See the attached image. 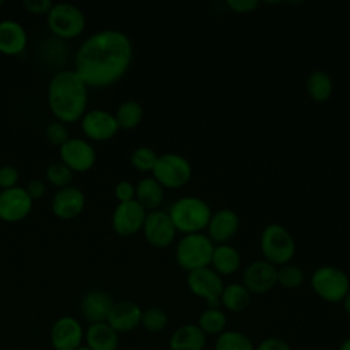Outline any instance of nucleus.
I'll use <instances>...</instances> for the list:
<instances>
[{
	"mask_svg": "<svg viewBox=\"0 0 350 350\" xmlns=\"http://www.w3.org/2000/svg\"><path fill=\"white\" fill-rule=\"evenodd\" d=\"M242 284L250 294H264L278 284V268L267 260H254L243 271Z\"/></svg>",
	"mask_w": 350,
	"mask_h": 350,
	"instance_id": "ddd939ff",
	"label": "nucleus"
},
{
	"mask_svg": "<svg viewBox=\"0 0 350 350\" xmlns=\"http://www.w3.org/2000/svg\"><path fill=\"white\" fill-rule=\"evenodd\" d=\"M83 342L90 350H118L119 334L107 321L94 323L85 331Z\"/></svg>",
	"mask_w": 350,
	"mask_h": 350,
	"instance_id": "4be33fe9",
	"label": "nucleus"
},
{
	"mask_svg": "<svg viewBox=\"0 0 350 350\" xmlns=\"http://www.w3.org/2000/svg\"><path fill=\"white\" fill-rule=\"evenodd\" d=\"M23 5L30 14L46 15L51 11L53 3L51 0H25Z\"/></svg>",
	"mask_w": 350,
	"mask_h": 350,
	"instance_id": "4c0bfd02",
	"label": "nucleus"
},
{
	"mask_svg": "<svg viewBox=\"0 0 350 350\" xmlns=\"http://www.w3.org/2000/svg\"><path fill=\"white\" fill-rule=\"evenodd\" d=\"M186 283L196 297L205 299L208 308L220 306V295L224 288V282L221 275H219L212 267L189 272Z\"/></svg>",
	"mask_w": 350,
	"mask_h": 350,
	"instance_id": "1a4fd4ad",
	"label": "nucleus"
},
{
	"mask_svg": "<svg viewBox=\"0 0 350 350\" xmlns=\"http://www.w3.org/2000/svg\"><path fill=\"white\" fill-rule=\"evenodd\" d=\"M45 135L48 138V141L52 145H57L59 148L70 138L68 135V129L66 126V123L60 122V120H53L51 122L46 129H45Z\"/></svg>",
	"mask_w": 350,
	"mask_h": 350,
	"instance_id": "f704fd0d",
	"label": "nucleus"
},
{
	"mask_svg": "<svg viewBox=\"0 0 350 350\" xmlns=\"http://www.w3.org/2000/svg\"><path fill=\"white\" fill-rule=\"evenodd\" d=\"M239 228V216L230 208H221L212 213L206 226L208 237L215 243H226Z\"/></svg>",
	"mask_w": 350,
	"mask_h": 350,
	"instance_id": "6ab92c4d",
	"label": "nucleus"
},
{
	"mask_svg": "<svg viewBox=\"0 0 350 350\" xmlns=\"http://www.w3.org/2000/svg\"><path fill=\"white\" fill-rule=\"evenodd\" d=\"M334 90L331 75L324 70H313L306 78V92L312 100L321 103L329 98Z\"/></svg>",
	"mask_w": 350,
	"mask_h": 350,
	"instance_id": "bb28decb",
	"label": "nucleus"
},
{
	"mask_svg": "<svg viewBox=\"0 0 350 350\" xmlns=\"http://www.w3.org/2000/svg\"><path fill=\"white\" fill-rule=\"evenodd\" d=\"M343 308H345V312L350 316V291L347 293V295L343 298Z\"/></svg>",
	"mask_w": 350,
	"mask_h": 350,
	"instance_id": "79ce46f5",
	"label": "nucleus"
},
{
	"mask_svg": "<svg viewBox=\"0 0 350 350\" xmlns=\"http://www.w3.org/2000/svg\"><path fill=\"white\" fill-rule=\"evenodd\" d=\"M77 350H90V349H89L86 345H82V346H81V347H78Z\"/></svg>",
	"mask_w": 350,
	"mask_h": 350,
	"instance_id": "c03bdc74",
	"label": "nucleus"
},
{
	"mask_svg": "<svg viewBox=\"0 0 350 350\" xmlns=\"http://www.w3.org/2000/svg\"><path fill=\"white\" fill-rule=\"evenodd\" d=\"M159 154L149 146H138L130 154V161L139 171H152Z\"/></svg>",
	"mask_w": 350,
	"mask_h": 350,
	"instance_id": "72a5a7b5",
	"label": "nucleus"
},
{
	"mask_svg": "<svg viewBox=\"0 0 350 350\" xmlns=\"http://www.w3.org/2000/svg\"><path fill=\"white\" fill-rule=\"evenodd\" d=\"M88 86L74 70L56 72L48 85V105L55 118L74 123L86 112Z\"/></svg>",
	"mask_w": 350,
	"mask_h": 350,
	"instance_id": "f03ea898",
	"label": "nucleus"
},
{
	"mask_svg": "<svg viewBox=\"0 0 350 350\" xmlns=\"http://www.w3.org/2000/svg\"><path fill=\"white\" fill-rule=\"evenodd\" d=\"M226 4L237 12H250L253 11L256 7H258V1L257 0H227Z\"/></svg>",
	"mask_w": 350,
	"mask_h": 350,
	"instance_id": "ea45409f",
	"label": "nucleus"
},
{
	"mask_svg": "<svg viewBox=\"0 0 350 350\" xmlns=\"http://www.w3.org/2000/svg\"><path fill=\"white\" fill-rule=\"evenodd\" d=\"M206 335L197 324H183L178 327L170 338V350H204Z\"/></svg>",
	"mask_w": 350,
	"mask_h": 350,
	"instance_id": "5701e85b",
	"label": "nucleus"
},
{
	"mask_svg": "<svg viewBox=\"0 0 350 350\" xmlns=\"http://www.w3.org/2000/svg\"><path fill=\"white\" fill-rule=\"evenodd\" d=\"M168 324L167 313L159 306H150L142 310L141 325L149 332H160Z\"/></svg>",
	"mask_w": 350,
	"mask_h": 350,
	"instance_id": "2f4dec72",
	"label": "nucleus"
},
{
	"mask_svg": "<svg viewBox=\"0 0 350 350\" xmlns=\"http://www.w3.org/2000/svg\"><path fill=\"white\" fill-rule=\"evenodd\" d=\"M133 60L130 37L116 29L90 34L78 48L74 71L86 86L104 88L119 81Z\"/></svg>",
	"mask_w": 350,
	"mask_h": 350,
	"instance_id": "f257e3e1",
	"label": "nucleus"
},
{
	"mask_svg": "<svg viewBox=\"0 0 350 350\" xmlns=\"http://www.w3.org/2000/svg\"><path fill=\"white\" fill-rule=\"evenodd\" d=\"M1 4H3V0H0V5H1Z\"/></svg>",
	"mask_w": 350,
	"mask_h": 350,
	"instance_id": "a18cd8bd",
	"label": "nucleus"
},
{
	"mask_svg": "<svg viewBox=\"0 0 350 350\" xmlns=\"http://www.w3.org/2000/svg\"><path fill=\"white\" fill-rule=\"evenodd\" d=\"M51 31L60 38L78 37L86 26V18L79 7L71 3H55L46 14Z\"/></svg>",
	"mask_w": 350,
	"mask_h": 350,
	"instance_id": "0eeeda50",
	"label": "nucleus"
},
{
	"mask_svg": "<svg viewBox=\"0 0 350 350\" xmlns=\"http://www.w3.org/2000/svg\"><path fill=\"white\" fill-rule=\"evenodd\" d=\"M252 294L242 283L226 284L220 295V305L232 313H241L250 305Z\"/></svg>",
	"mask_w": 350,
	"mask_h": 350,
	"instance_id": "a878e982",
	"label": "nucleus"
},
{
	"mask_svg": "<svg viewBox=\"0 0 350 350\" xmlns=\"http://www.w3.org/2000/svg\"><path fill=\"white\" fill-rule=\"evenodd\" d=\"M148 211L137 201L119 202L112 213V228L116 234L127 237L142 230Z\"/></svg>",
	"mask_w": 350,
	"mask_h": 350,
	"instance_id": "f8f14e48",
	"label": "nucleus"
},
{
	"mask_svg": "<svg viewBox=\"0 0 350 350\" xmlns=\"http://www.w3.org/2000/svg\"><path fill=\"white\" fill-rule=\"evenodd\" d=\"M113 193L119 202L135 200V186L130 180H119L115 185Z\"/></svg>",
	"mask_w": 350,
	"mask_h": 350,
	"instance_id": "e433bc0d",
	"label": "nucleus"
},
{
	"mask_svg": "<svg viewBox=\"0 0 350 350\" xmlns=\"http://www.w3.org/2000/svg\"><path fill=\"white\" fill-rule=\"evenodd\" d=\"M168 215L176 231L193 234L206 228L212 209L206 201L197 196H183L171 205Z\"/></svg>",
	"mask_w": 350,
	"mask_h": 350,
	"instance_id": "7ed1b4c3",
	"label": "nucleus"
},
{
	"mask_svg": "<svg viewBox=\"0 0 350 350\" xmlns=\"http://www.w3.org/2000/svg\"><path fill=\"white\" fill-rule=\"evenodd\" d=\"M33 208V200L23 187L0 190V220L16 223L23 220Z\"/></svg>",
	"mask_w": 350,
	"mask_h": 350,
	"instance_id": "4468645a",
	"label": "nucleus"
},
{
	"mask_svg": "<svg viewBox=\"0 0 350 350\" xmlns=\"http://www.w3.org/2000/svg\"><path fill=\"white\" fill-rule=\"evenodd\" d=\"M60 161L72 172H85L96 163L94 148L83 138H68L60 146Z\"/></svg>",
	"mask_w": 350,
	"mask_h": 350,
	"instance_id": "2eb2a0df",
	"label": "nucleus"
},
{
	"mask_svg": "<svg viewBox=\"0 0 350 350\" xmlns=\"http://www.w3.org/2000/svg\"><path fill=\"white\" fill-rule=\"evenodd\" d=\"M304 279L305 273L302 268L295 264L287 262L284 265H280V268L278 269V283L284 288H297L304 283Z\"/></svg>",
	"mask_w": 350,
	"mask_h": 350,
	"instance_id": "7c9ffc66",
	"label": "nucleus"
},
{
	"mask_svg": "<svg viewBox=\"0 0 350 350\" xmlns=\"http://www.w3.org/2000/svg\"><path fill=\"white\" fill-rule=\"evenodd\" d=\"M241 265V254L239 252L228 245V243H217L215 245L211 267L219 275H231L234 273Z\"/></svg>",
	"mask_w": 350,
	"mask_h": 350,
	"instance_id": "393cba45",
	"label": "nucleus"
},
{
	"mask_svg": "<svg viewBox=\"0 0 350 350\" xmlns=\"http://www.w3.org/2000/svg\"><path fill=\"white\" fill-rule=\"evenodd\" d=\"M142 231L148 243L154 247H167L176 235V228L168 212L163 209H154L146 213Z\"/></svg>",
	"mask_w": 350,
	"mask_h": 350,
	"instance_id": "9d476101",
	"label": "nucleus"
},
{
	"mask_svg": "<svg viewBox=\"0 0 350 350\" xmlns=\"http://www.w3.org/2000/svg\"><path fill=\"white\" fill-rule=\"evenodd\" d=\"M112 297L103 290H92L81 299V313L90 323H104L112 309Z\"/></svg>",
	"mask_w": 350,
	"mask_h": 350,
	"instance_id": "aec40b11",
	"label": "nucleus"
},
{
	"mask_svg": "<svg viewBox=\"0 0 350 350\" xmlns=\"http://www.w3.org/2000/svg\"><path fill=\"white\" fill-rule=\"evenodd\" d=\"M85 194L75 186L57 189L52 198V212L63 220H71L81 215L85 208Z\"/></svg>",
	"mask_w": 350,
	"mask_h": 350,
	"instance_id": "f3484780",
	"label": "nucleus"
},
{
	"mask_svg": "<svg viewBox=\"0 0 350 350\" xmlns=\"http://www.w3.org/2000/svg\"><path fill=\"white\" fill-rule=\"evenodd\" d=\"M113 115L119 129H134L144 118V108L135 100H126L120 103Z\"/></svg>",
	"mask_w": 350,
	"mask_h": 350,
	"instance_id": "c85d7f7f",
	"label": "nucleus"
},
{
	"mask_svg": "<svg viewBox=\"0 0 350 350\" xmlns=\"http://www.w3.org/2000/svg\"><path fill=\"white\" fill-rule=\"evenodd\" d=\"M191 172L190 161L185 156L174 152L159 154L152 170L153 178L163 187L168 189H178L186 185L191 178Z\"/></svg>",
	"mask_w": 350,
	"mask_h": 350,
	"instance_id": "6e6552de",
	"label": "nucleus"
},
{
	"mask_svg": "<svg viewBox=\"0 0 350 350\" xmlns=\"http://www.w3.org/2000/svg\"><path fill=\"white\" fill-rule=\"evenodd\" d=\"M338 350H350V336L346 338L338 347Z\"/></svg>",
	"mask_w": 350,
	"mask_h": 350,
	"instance_id": "37998d69",
	"label": "nucleus"
},
{
	"mask_svg": "<svg viewBox=\"0 0 350 350\" xmlns=\"http://www.w3.org/2000/svg\"><path fill=\"white\" fill-rule=\"evenodd\" d=\"M49 339L53 350H77L83 345L85 331L75 317L62 316L52 324Z\"/></svg>",
	"mask_w": 350,
	"mask_h": 350,
	"instance_id": "9b49d317",
	"label": "nucleus"
},
{
	"mask_svg": "<svg viewBox=\"0 0 350 350\" xmlns=\"http://www.w3.org/2000/svg\"><path fill=\"white\" fill-rule=\"evenodd\" d=\"M215 350H254V345L242 331L224 329L216 336Z\"/></svg>",
	"mask_w": 350,
	"mask_h": 350,
	"instance_id": "c756f323",
	"label": "nucleus"
},
{
	"mask_svg": "<svg viewBox=\"0 0 350 350\" xmlns=\"http://www.w3.org/2000/svg\"><path fill=\"white\" fill-rule=\"evenodd\" d=\"M260 247L264 260L273 265H284L295 254V241L290 231L279 224L271 223L264 227L260 237Z\"/></svg>",
	"mask_w": 350,
	"mask_h": 350,
	"instance_id": "39448f33",
	"label": "nucleus"
},
{
	"mask_svg": "<svg viewBox=\"0 0 350 350\" xmlns=\"http://www.w3.org/2000/svg\"><path fill=\"white\" fill-rule=\"evenodd\" d=\"M46 179L57 189L70 186L72 180V171L63 161H53L46 167Z\"/></svg>",
	"mask_w": 350,
	"mask_h": 350,
	"instance_id": "473e14b6",
	"label": "nucleus"
},
{
	"mask_svg": "<svg viewBox=\"0 0 350 350\" xmlns=\"http://www.w3.org/2000/svg\"><path fill=\"white\" fill-rule=\"evenodd\" d=\"M310 286L314 294L325 302L338 304L350 291V279L347 273L334 265H321L314 269L310 278Z\"/></svg>",
	"mask_w": 350,
	"mask_h": 350,
	"instance_id": "423d86ee",
	"label": "nucleus"
},
{
	"mask_svg": "<svg viewBox=\"0 0 350 350\" xmlns=\"http://www.w3.org/2000/svg\"><path fill=\"white\" fill-rule=\"evenodd\" d=\"M19 180V171L11 165L5 164L0 167V187L3 189H11L15 187Z\"/></svg>",
	"mask_w": 350,
	"mask_h": 350,
	"instance_id": "c9c22d12",
	"label": "nucleus"
},
{
	"mask_svg": "<svg viewBox=\"0 0 350 350\" xmlns=\"http://www.w3.org/2000/svg\"><path fill=\"white\" fill-rule=\"evenodd\" d=\"M81 129L88 138L105 141L118 133L119 126L113 113L105 109H90L81 118Z\"/></svg>",
	"mask_w": 350,
	"mask_h": 350,
	"instance_id": "dca6fc26",
	"label": "nucleus"
},
{
	"mask_svg": "<svg viewBox=\"0 0 350 350\" xmlns=\"http://www.w3.org/2000/svg\"><path fill=\"white\" fill-rule=\"evenodd\" d=\"M141 317H142L141 306L133 301L123 299V301L113 302L112 309L108 314L107 323L118 334H124L141 325Z\"/></svg>",
	"mask_w": 350,
	"mask_h": 350,
	"instance_id": "a211bd4d",
	"label": "nucleus"
},
{
	"mask_svg": "<svg viewBox=\"0 0 350 350\" xmlns=\"http://www.w3.org/2000/svg\"><path fill=\"white\" fill-rule=\"evenodd\" d=\"M215 243L202 232L185 234L176 245L175 258L180 268L187 272L211 267Z\"/></svg>",
	"mask_w": 350,
	"mask_h": 350,
	"instance_id": "20e7f679",
	"label": "nucleus"
},
{
	"mask_svg": "<svg viewBox=\"0 0 350 350\" xmlns=\"http://www.w3.org/2000/svg\"><path fill=\"white\" fill-rule=\"evenodd\" d=\"M27 44L25 27L14 19L0 21V52L4 55H18Z\"/></svg>",
	"mask_w": 350,
	"mask_h": 350,
	"instance_id": "412c9836",
	"label": "nucleus"
},
{
	"mask_svg": "<svg viewBox=\"0 0 350 350\" xmlns=\"http://www.w3.org/2000/svg\"><path fill=\"white\" fill-rule=\"evenodd\" d=\"M197 325L201 331L208 335H219L226 329L227 317L220 308H206L198 316Z\"/></svg>",
	"mask_w": 350,
	"mask_h": 350,
	"instance_id": "cd10ccee",
	"label": "nucleus"
},
{
	"mask_svg": "<svg viewBox=\"0 0 350 350\" xmlns=\"http://www.w3.org/2000/svg\"><path fill=\"white\" fill-rule=\"evenodd\" d=\"M254 350H291V347L286 340L271 336L262 339L257 346H254Z\"/></svg>",
	"mask_w": 350,
	"mask_h": 350,
	"instance_id": "58836bf2",
	"label": "nucleus"
},
{
	"mask_svg": "<svg viewBox=\"0 0 350 350\" xmlns=\"http://www.w3.org/2000/svg\"><path fill=\"white\" fill-rule=\"evenodd\" d=\"M135 200L149 212L159 209L164 200V187L153 178H142L135 186Z\"/></svg>",
	"mask_w": 350,
	"mask_h": 350,
	"instance_id": "b1692460",
	"label": "nucleus"
},
{
	"mask_svg": "<svg viewBox=\"0 0 350 350\" xmlns=\"http://www.w3.org/2000/svg\"><path fill=\"white\" fill-rule=\"evenodd\" d=\"M26 193L29 194V197L34 201V200H38L44 196L45 193V183L40 179H33L27 183V186L25 187Z\"/></svg>",
	"mask_w": 350,
	"mask_h": 350,
	"instance_id": "a19ab883",
	"label": "nucleus"
}]
</instances>
